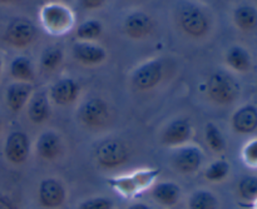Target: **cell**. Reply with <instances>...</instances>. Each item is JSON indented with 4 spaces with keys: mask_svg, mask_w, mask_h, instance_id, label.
<instances>
[{
    "mask_svg": "<svg viewBox=\"0 0 257 209\" xmlns=\"http://www.w3.org/2000/svg\"><path fill=\"white\" fill-rule=\"evenodd\" d=\"M160 173L161 170L156 168H143L130 174L110 178L108 184L122 197L132 198L152 187Z\"/></svg>",
    "mask_w": 257,
    "mask_h": 209,
    "instance_id": "1",
    "label": "cell"
},
{
    "mask_svg": "<svg viewBox=\"0 0 257 209\" xmlns=\"http://www.w3.org/2000/svg\"><path fill=\"white\" fill-rule=\"evenodd\" d=\"M77 118L83 127L98 130L107 127L110 120L109 104L99 97H90L82 100L77 110Z\"/></svg>",
    "mask_w": 257,
    "mask_h": 209,
    "instance_id": "2",
    "label": "cell"
},
{
    "mask_svg": "<svg viewBox=\"0 0 257 209\" xmlns=\"http://www.w3.org/2000/svg\"><path fill=\"white\" fill-rule=\"evenodd\" d=\"M177 23L186 35L202 38L210 30V20L200 7L191 3H182L177 9Z\"/></svg>",
    "mask_w": 257,
    "mask_h": 209,
    "instance_id": "3",
    "label": "cell"
},
{
    "mask_svg": "<svg viewBox=\"0 0 257 209\" xmlns=\"http://www.w3.org/2000/svg\"><path fill=\"white\" fill-rule=\"evenodd\" d=\"M94 157L99 167L104 169H117L128 162L130 150L123 140L110 137L98 143Z\"/></svg>",
    "mask_w": 257,
    "mask_h": 209,
    "instance_id": "4",
    "label": "cell"
},
{
    "mask_svg": "<svg viewBox=\"0 0 257 209\" xmlns=\"http://www.w3.org/2000/svg\"><path fill=\"white\" fill-rule=\"evenodd\" d=\"M240 95V85L231 75L216 72L207 82V97L217 105H231Z\"/></svg>",
    "mask_w": 257,
    "mask_h": 209,
    "instance_id": "5",
    "label": "cell"
},
{
    "mask_svg": "<svg viewBox=\"0 0 257 209\" xmlns=\"http://www.w3.org/2000/svg\"><path fill=\"white\" fill-rule=\"evenodd\" d=\"M203 160H205V154L200 147L186 144L175 148L171 157V164L173 169L180 174L190 175L202 168Z\"/></svg>",
    "mask_w": 257,
    "mask_h": 209,
    "instance_id": "6",
    "label": "cell"
},
{
    "mask_svg": "<svg viewBox=\"0 0 257 209\" xmlns=\"http://www.w3.org/2000/svg\"><path fill=\"white\" fill-rule=\"evenodd\" d=\"M67 188L55 177L43 178L38 185V203L44 209H59L67 200Z\"/></svg>",
    "mask_w": 257,
    "mask_h": 209,
    "instance_id": "7",
    "label": "cell"
},
{
    "mask_svg": "<svg viewBox=\"0 0 257 209\" xmlns=\"http://www.w3.org/2000/svg\"><path fill=\"white\" fill-rule=\"evenodd\" d=\"M193 137V127L187 118H175L163 127L160 142L165 147L178 148L190 144Z\"/></svg>",
    "mask_w": 257,
    "mask_h": 209,
    "instance_id": "8",
    "label": "cell"
},
{
    "mask_svg": "<svg viewBox=\"0 0 257 209\" xmlns=\"http://www.w3.org/2000/svg\"><path fill=\"white\" fill-rule=\"evenodd\" d=\"M163 78L161 60L152 59L141 64L132 74V84L140 92H148L157 87Z\"/></svg>",
    "mask_w": 257,
    "mask_h": 209,
    "instance_id": "9",
    "label": "cell"
},
{
    "mask_svg": "<svg viewBox=\"0 0 257 209\" xmlns=\"http://www.w3.org/2000/svg\"><path fill=\"white\" fill-rule=\"evenodd\" d=\"M4 155L12 164H24L30 155L29 135L23 130H14L10 133L5 140Z\"/></svg>",
    "mask_w": 257,
    "mask_h": 209,
    "instance_id": "10",
    "label": "cell"
},
{
    "mask_svg": "<svg viewBox=\"0 0 257 209\" xmlns=\"http://www.w3.org/2000/svg\"><path fill=\"white\" fill-rule=\"evenodd\" d=\"M80 85L72 78H63L49 89V100L58 107H68L79 99Z\"/></svg>",
    "mask_w": 257,
    "mask_h": 209,
    "instance_id": "11",
    "label": "cell"
},
{
    "mask_svg": "<svg viewBox=\"0 0 257 209\" xmlns=\"http://www.w3.org/2000/svg\"><path fill=\"white\" fill-rule=\"evenodd\" d=\"M35 152L40 159L54 162L63 153V139L58 132L53 129L44 130L35 142Z\"/></svg>",
    "mask_w": 257,
    "mask_h": 209,
    "instance_id": "12",
    "label": "cell"
},
{
    "mask_svg": "<svg viewBox=\"0 0 257 209\" xmlns=\"http://www.w3.org/2000/svg\"><path fill=\"white\" fill-rule=\"evenodd\" d=\"M42 22L47 30L54 33V34H60L72 25L73 17L65 7L50 4L43 9Z\"/></svg>",
    "mask_w": 257,
    "mask_h": 209,
    "instance_id": "13",
    "label": "cell"
},
{
    "mask_svg": "<svg viewBox=\"0 0 257 209\" xmlns=\"http://www.w3.org/2000/svg\"><path fill=\"white\" fill-rule=\"evenodd\" d=\"M35 33L37 30L32 22L24 18H17L8 27L5 40L15 48H25L32 44L35 38Z\"/></svg>",
    "mask_w": 257,
    "mask_h": 209,
    "instance_id": "14",
    "label": "cell"
},
{
    "mask_svg": "<svg viewBox=\"0 0 257 209\" xmlns=\"http://www.w3.org/2000/svg\"><path fill=\"white\" fill-rule=\"evenodd\" d=\"M152 199L160 207L170 209L176 207L182 197V189L180 184L172 180H162L157 182L150 188Z\"/></svg>",
    "mask_w": 257,
    "mask_h": 209,
    "instance_id": "15",
    "label": "cell"
},
{
    "mask_svg": "<svg viewBox=\"0 0 257 209\" xmlns=\"http://www.w3.org/2000/svg\"><path fill=\"white\" fill-rule=\"evenodd\" d=\"M231 127L237 134L248 135L257 130V107L245 104L235 110L231 118Z\"/></svg>",
    "mask_w": 257,
    "mask_h": 209,
    "instance_id": "16",
    "label": "cell"
},
{
    "mask_svg": "<svg viewBox=\"0 0 257 209\" xmlns=\"http://www.w3.org/2000/svg\"><path fill=\"white\" fill-rule=\"evenodd\" d=\"M124 32L131 39L141 40L147 38L153 32V20L143 12H135L124 20Z\"/></svg>",
    "mask_w": 257,
    "mask_h": 209,
    "instance_id": "17",
    "label": "cell"
},
{
    "mask_svg": "<svg viewBox=\"0 0 257 209\" xmlns=\"http://www.w3.org/2000/svg\"><path fill=\"white\" fill-rule=\"evenodd\" d=\"M33 95V85L30 83L15 82L7 88L5 99L13 113H19L24 109Z\"/></svg>",
    "mask_w": 257,
    "mask_h": 209,
    "instance_id": "18",
    "label": "cell"
},
{
    "mask_svg": "<svg viewBox=\"0 0 257 209\" xmlns=\"http://www.w3.org/2000/svg\"><path fill=\"white\" fill-rule=\"evenodd\" d=\"M73 55L84 65L100 64L107 58V53L102 47L89 42H77L72 47Z\"/></svg>",
    "mask_w": 257,
    "mask_h": 209,
    "instance_id": "19",
    "label": "cell"
},
{
    "mask_svg": "<svg viewBox=\"0 0 257 209\" xmlns=\"http://www.w3.org/2000/svg\"><path fill=\"white\" fill-rule=\"evenodd\" d=\"M27 108L28 118L35 125L44 124L47 120H49L52 114L49 97L44 93H37V94L33 93Z\"/></svg>",
    "mask_w": 257,
    "mask_h": 209,
    "instance_id": "20",
    "label": "cell"
},
{
    "mask_svg": "<svg viewBox=\"0 0 257 209\" xmlns=\"http://www.w3.org/2000/svg\"><path fill=\"white\" fill-rule=\"evenodd\" d=\"M187 209H220V199L212 190L198 188L188 197Z\"/></svg>",
    "mask_w": 257,
    "mask_h": 209,
    "instance_id": "21",
    "label": "cell"
},
{
    "mask_svg": "<svg viewBox=\"0 0 257 209\" xmlns=\"http://www.w3.org/2000/svg\"><path fill=\"white\" fill-rule=\"evenodd\" d=\"M226 63L232 70L237 73H247L251 69V57L242 47H231L226 53Z\"/></svg>",
    "mask_w": 257,
    "mask_h": 209,
    "instance_id": "22",
    "label": "cell"
},
{
    "mask_svg": "<svg viewBox=\"0 0 257 209\" xmlns=\"http://www.w3.org/2000/svg\"><path fill=\"white\" fill-rule=\"evenodd\" d=\"M233 22L242 32H251L257 28V10L251 5H241L233 13Z\"/></svg>",
    "mask_w": 257,
    "mask_h": 209,
    "instance_id": "23",
    "label": "cell"
},
{
    "mask_svg": "<svg viewBox=\"0 0 257 209\" xmlns=\"http://www.w3.org/2000/svg\"><path fill=\"white\" fill-rule=\"evenodd\" d=\"M10 74L17 82L30 83L35 79L32 62L27 57H17L10 64Z\"/></svg>",
    "mask_w": 257,
    "mask_h": 209,
    "instance_id": "24",
    "label": "cell"
},
{
    "mask_svg": "<svg viewBox=\"0 0 257 209\" xmlns=\"http://www.w3.org/2000/svg\"><path fill=\"white\" fill-rule=\"evenodd\" d=\"M205 140L207 147L216 154H222L226 150V139L220 128L215 123L210 122L205 127Z\"/></svg>",
    "mask_w": 257,
    "mask_h": 209,
    "instance_id": "25",
    "label": "cell"
},
{
    "mask_svg": "<svg viewBox=\"0 0 257 209\" xmlns=\"http://www.w3.org/2000/svg\"><path fill=\"white\" fill-rule=\"evenodd\" d=\"M231 172V165L225 159H216L206 167L203 175L211 183H221L227 179Z\"/></svg>",
    "mask_w": 257,
    "mask_h": 209,
    "instance_id": "26",
    "label": "cell"
},
{
    "mask_svg": "<svg viewBox=\"0 0 257 209\" xmlns=\"http://www.w3.org/2000/svg\"><path fill=\"white\" fill-rule=\"evenodd\" d=\"M63 62V52L59 47H48L40 57V67L45 72H54Z\"/></svg>",
    "mask_w": 257,
    "mask_h": 209,
    "instance_id": "27",
    "label": "cell"
},
{
    "mask_svg": "<svg viewBox=\"0 0 257 209\" xmlns=\"http://www.w3.org/2000/svg\"><path fill=\"white\" fill-rule=\"evenodd\" d=\"M237 192L241 199L246 202L257 200V177L256 175H243L237 184Z\"/></svg>",
    "mask_w": 257,
    "mask_h": 209,
    "instance_id": "28",
    "label": "cell"
},
{
    "mask_svg": "<svg viewBox=\"0 0 257 209\" xmlns=\"http://www.w3.org/2000/svg\"><path fill=\"white\" fill-rule=\"evenodd\" d=\"M102 32L103 25L99 20H87L78 27L75 34L83 42H87V40L97 39L102 34Z\"/></svg>",
    "mask_w": 257,
    "mask_h": 209,
    "instance_id": "29",
    "label": "cell"
},
{
    "mask_svg": "<svg viewBox=\"0 0 257 209\" xmlns=\"http://www.w3.org/2000/svg\"><path fill=\"white\" fill-rule=\"evenodd\" d=\"M77 209H114V202L105 195H93L83 199Z\"/></svg>",
    "mask_w": 257,
    "mask_h": 209,
    "instance_id": "30",
    "label": "cell"
},
{
    "mask_svg": "<svg viewBox=\"0 0 257 209\" xmlns=\"http://www.w3.org/2000/svg\"><path fill=\"white\" fill-rule=\"evenodd\" d=\"M241 157L247 167L257 169V138L250 139L241 150Z\"/></svg>",
    "mask_w": 257,
    "mask_h": 209,
    "instance_id": "31",
    "label": "cell"
},
{
    "mask_svg": "<svg viewBox=\"0 0 257 209\" xmlns=\"http://www.w3.org/2000/svg\"><path fill=\"white\" fill-rule=\"evenodd\" d=\"M105 0H80L83 8L87 10H95L104 4Z\"/></svg>",
    "mask_w": 257,
    "mask_h": 209,
    "instance_id": "32",
    "label": "cell"
},
{
    "mask_svg": "<svg viewBox=\"0 0 257 209\" xmlns=\"http://www.w3.org/2000/svg\"><path fill=\"white\" fill-rule=\"evenodd\" d=\"M125 209H151V207L147 204V203L137 202V203H133V204L128 205Z\"/></svg>",
    "mask_w": 257,
    "mask_h": 209,
    "instance_id": "33",
    "label": "cell"
},
{
    "mask_svg": "<svg viewBox=\"0 0 257 209\" xmlns=\"http://www.w3.org/2000/svg\"><path fill=\"white\" fill-rule=\"evenodd\" d=\"M0 209H10V208L8 207L4 202H2V200H0Z\"/></svg>",
    "mask_w": 257,
    "mask_h": 209,
    "instance_id": "34",
    "label": "cell"
},
{
    "mask_svg": "<svg viewBox=\"0 0 257 209\" xmlns=\"http://www.w3.org/2000/svg\"><path fill=\"white\" fill-rule=\"evenodd\" d=\"M15 2V0H0V3H4V4H9V3Z\"/></svg>",
    "mask_w": 257,
    "mask_h": 209,
    "instance_id": "35",
    "label": "cell"
},
{
    "mask_svg": "<svg viewBox=\"0 0 257 209\" xmlns=\"http://www.w3.org/2000/svg\"><path fill=\"white\" fill-rule=\"evenodd\" d=\"M0 73H2V59H0Z\"/></svg>",
    "mask_w": 257,
    "mask_h": 209,
    "instance_id": "36",
    "label": "cell"
}]
</instances>
